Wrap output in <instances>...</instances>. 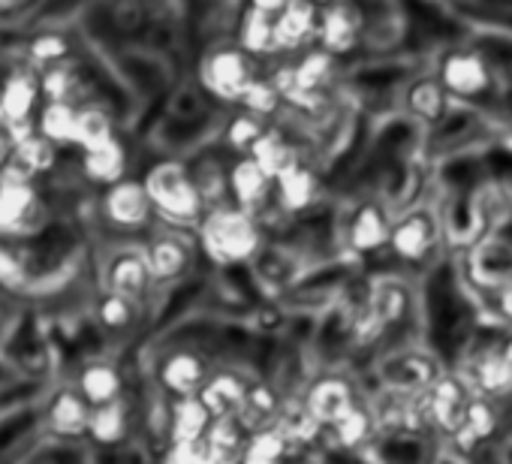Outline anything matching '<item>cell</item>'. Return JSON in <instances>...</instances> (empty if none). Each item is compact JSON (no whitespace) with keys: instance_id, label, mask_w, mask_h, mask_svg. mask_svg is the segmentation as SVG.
<instances>
[{"instance_id":"6da1fadb","label":"cell","mask_w":512,"mask_h":464,"mask_svg":"<svg viewBox=\"0 0 512 464\" xmlns=\"http://www.w3.org/2000/svg\"><path fill=\"white\" fill-rule=\"evenodd\" d=\"M202 254L214 266H244L263 248L260 223L238 205H211L196 226Z\"/></svg>"},{"instance_id":"7a4b0ae2","label":"cell","mask_w":512,"mask_h":464,"mask_svg":"<svg viewBox=\"0 0 512 464\" xmlns=\"http://www.w3.org/2000/svg\"><path fill=\"white\" fill-rule=\"evenodd\" d=\"M154 214L172 226H199L208 202L199 190L196 175L181 160H157L142 175Z\"/></svg>"},{"instance_id":"3957f363","label":"cell","mask_w":512,"mask_h":464,"mask_svg":"<svg viewBox=\"0 0 512 464\" xmlns=\"http://www.w3.org/2000/svg\"><path fill=\"white\" fill-rule=\"evenodd\" d=\"M52 223V205L43 193V184L0 178V239L28 242Z\"/></svg>"},{"instance_id":"277c9868","label":"cell","mask_w":512,"mask_h":464,"mask_svg":"<svg viewBox=\"0 0 512 464\" xmlns=\"http://www.w3.org/2000/svg\"><path fill=\"white\" fill-rule=\"evenodd\" d=\"M43 103V79L22 58L0 73V127L10 130L13 139L34 133Z\"/></svg>"},{"instance_id":"5b68a950","label":"cell","mask_w":512,"mask_h":464,"mask_svg":"<svg viewBox=\"0 0 512 464\" xmlns=\"http://www.w3.org/2000/svg\"><path fill=\"white\" fill-rule=\"evenodd\" d=\"M446 371L440 368V362L419 347H401L392 350L380 359L377 365V377L386 395L395 398H425L428 389L443 377Z\"/></svg>"},{"instance_id":"8992f818","label":"cell","mask_w":512,"mask_h":464,"mask_svg":"<svg viewBox=\"0 0 512 464\" xmlns=\"http://www.w3.org/2000/svg\"><path fill=\"white\" fill-rule=\"evenodd\" d=\"M260 79L256 76V58H250L244 49L235 46H214L199 61V82L202 88L223 100V103H241L244 91Z\"/></svg>"},{"instance_id":"52a82bcc","label":"cell","mask_w":512,"mask_h":464,"mask_svg":"<svg viewBox=\"0 0 512 464\" xmlns=\"http://www.w3.org/2000/svg\"><path fill=\"white\" fill-rule=\"evenodd\" d=\"M97 217L109 232H115V236H139V232L151 226L157 214H154V205L148 199L142 178H127L109 190H100Z\"/></svg>"},{"instance_id":"ba28073f","label":"cell","mask_w":512,"mask_h":464,"mask_svg":"<svg viewBox=\"0 0 512 464\" xmlns=\"http://www.w3.org/2000/svg\"><path fill=\"white\" fill-rule=\"evenodd\" d=\"M91 416L94 407L82 398V392L70 380L55 383L43 398V428L52 443L85 446L91 431Z\"/></svg>"},{"instance_id":"9c48e42d","label":"cell","mask_w":512,"mask_h":464,"mask_svg":"<svg viewBox=\"0 0 512 464\" xmlns=\"http://www.w3.org/2000/svg\"><path fill=\"white\" fill-rule=\"evenodd\" d=\"M434 76L440 79V85L446 88V94L452 100H479L494 88L491 64L476 49H449V52H443L440 61H437Z\"/></svg>"},{"instance_id":"30bf717a","label":"cell","mask_w":512,"mask_h":464,"mask_svg":"<svg viewBox=\"0 0 512 464\" xmlns=\"http://www.w3.org/2000/svg\"><path fill=\"white\" fill-rule=\"evenodd\" d=\"M46 440L49 437L43 428V398L0 416V464L28 461Z\"/></svg>"},{"instance_id":"8fae6325","label":"cell","mask_w":512,"mask_h":464,"mask_svg":"<svg viewBox=\"0 0 512 464\" xmlns=\"http://www.w3.org/2000/svg\"><path fill=\"white\" fill-rule=\"evenodd\" d=\"M440 245V220L428 208H410L395 217L392 236H389V251L410 266L425 263Z\"/></svg>"},{"instance_id":"7c38bea8","label":"cell","mask_w":512,"mask_h":464,"mask_svg":"<svg viewBox=\"0 0 512 464\" xmlns=\"http://www.w3.org/2000/svg\"><path fill=\"white\" fill-rule=\"evenodd\" d=\"M100 278H103V290L118 293L124 299H133L139 305L154 290L151 266H148V257H145L142 245H121V248H115L103 260V275Z\"/></svg>"},{"instance_id":"4fadbf2b","label":"cell","mask_w":512,"mask_h":464,"mask_svg":"<svg viewBox=\"0 0 512 464\" xmlns=\"http://www.w3.org/2000/svg\"><path fill=\"white\" fill-rule=\"evenodd\" d=\"M79 37H76V25H34L25 37L22 46V61L28 67H34L40 76L79 61Z\"/></svg>"},{"instance_id":"5bb4252c","label":"cell","mask_w":512,"mask_h":464,"mask_svg":"<svg viewBox=\"0 0 512 464\" xmlns=\"http://www.w3.org/2000/svg\"><path fill=\"white\" fill-rule=\"evenodd\" d=\"M208 377H211V371H208L205 356L196 353V350H190V347L166 350V353L157 359V368H154L157 386H160L172 401H175V398H193V395H199Z\"/></svg>"},{"instance_id":"9a60e30c","label":"cell","mask_w":512,"mask_h":464,"mask_svg":"<svg viewBox=\"0 0 512 464\" xmlns=\"http://www.w3.org/2000/svg\"><path fill=\"white\" fill-rule=\"evenodd\" d=\"M359 401L362 398H359V392H356L350 377H344V374H320L308 386L302 407L308 410V416L320 428H335Z\"/></svg>"},{"instance_id":"2e32d148","label":"cell","mask_w":512,"mask_h":464,"mask_svg":"<svg viewBox=\"0 0 512 464\" xmlns=\"http://www.w3.org/2000/svg\"><path fill=\"white\" fill-rule=\"evenodd\" d=\"M392 223L395 217L386 211L383 202L377 199H362L344 223V242L353 254L371 257L383 248H389V236H392Z\"/></svg>"},{"instance_id":"e0dca14e","label":"cell","mask_w":512,"mask_h":464,"mask_svg":"<svg viewBox=\"0 0 512 464\" xmlns=\"http://www.w3.org/2000/svg\"><path fill=\"white\" fill-rule=\"evenodd\" d=\"M413 305H416L413 287L395 275H386L371 284L362 314L374 329H395L413 317Z\"/></svg>"},{"instance_id":"ac0fdd59","label":"cell","mask_w":512,"mask_h":464,"mask_svg":"<svg viewBox=\"0 0 512 464\" xmlns=\"http://www.w3.org/2000/svg\"><path fill=\"white\" fill-rule=\"evenodd\" d=\"M70 383L82 392V398L97 410L106 404H115L121 398H127V380L124 371L115 359L109 356H88L79 362V368L73 371Z\"/></svg>"},{"instance_id":"d6986e66","label":"cell","mask_w":512,"mask_h":464,"mask_svg":"<svg viewBox=\"0 0 512 464\" xmlns=\"http://www.w3.org/2000/svg\"><path fill=\"white\" fill-rule=\"evenodd\" d=\"M470 398H473V392H470V383L467 380H461L455 374H443L428 389V395L422 398L425 422L434 425V428H440V431H446V434H458Z\"/></svg>"},{"instance_id":"ffe728a7","label":"cell","mask_w":512,"mask_h":464,"mask_svg":"<svg viewBox=\"0 0 512 464\" xmlns=\"http://www.w3.org/2000/svg\"><path fill=\"white\" fill-rule=\"evenodd\" d=\"M142 248H145V257H148V266H151L154 287L181 281L193 266V245L178 229L154 232V236Z\"/></svg>"},{"instance_id":"44dd1931","label":"cell","mask_w":512,"mask_h":464,"mask_svg":"<svg viewBox=\"0 0 512 464\" xmlns=\"http://www.w3.org/2000/svg\"><path fill=\"white\" fill-rule=\"evenodd\" d=\"M317 25H320V7L293 0L281 4L275 16V49L284 55H305L317 46Z\"/></svg>"},{"instance_id":"7402d4cb","label":"cell","mask_w":512,"mask_h":464,"mask_svg":"<svg viewBox=\"0 0 512 464\" xmlns=\"http://www.w3.org/2000/svg\"><path fill=\"white\" fill-rule=\"evenodd\" d=\"M362 13L350 4H329V7H320V25H317V46L314 49H323L326 55L338 58V55H347L359 46L362 40Z\"/></svg>"},{"instance_id":"603a6c76","label":"cell","mask_w":512,"mask_h":464,"mask_svg":"<svg viewBox=\"0 0 512 464\" xmlns=\"http://www.w3.org/2000/svg\"><path fill=\"white\" fill-rule=\"evenodd\" d=\"M79 175L85 178V184H91L97 190H109V187L127 181L130 178V151H127L124 139L118 136L109 145L79 154Z\"/></svg>"},{"instance_id":"cb8c5ba5","label":"cell","mask_w":512,"mask_h":464,"mask_svg":"<svg viewBox=\"0 0 512 464\" xmlns=\"http://www.w3.org/2000/svg\"><path fill=\"white\" fill-rule=\"evenodd\" d=\"M61 163V148H55L52 142H46L40 133H28L22 139H16V151L13 160L7 166V178H19V181H34L43 184V178H49Z\"/></svg>"},{"instance_id":"d4e9b609","label":"cell","mask_w":512,"mask_h":464,"mask_svg":"<svg viewBox=\"0 0 512 464\" xmlns=\"http://www.w3.org/2000/svg\"><path fill=\"white\" fill-rule=\"evenodd\" d=\"M226 190L232 193V205L253 214L269 199V193L275 190V181L250 157H235V163L226 172Z\"/></svg>"},{"instance_id":"484cf974","label":"cell","mask_w":512,"mask_h":464,"mask_svg":"<svg viewBox=\"0 0 512 464\" xmlns=\"http://www.w3.org/2000/svg\"><path fill=\"white\" fill-rule=\"evenodd\" d=\"M247 389H250V383L238 371L220 368V371H211V377L205 380V386L199 392V401L208 407V413L214 419L241 416L244 401H247Z\"/></svg>"},{"instance_id":"4316f807","label":"cell","mask_w":512,"mask_h":464,"mask_svg":"<svg viewBox=\"0 0 512 464\" xmlns=\"http://www.w3.org/2000/svg\"><path fill=\"white\" fill-rule=\"evenodd\" d=\"M133 431V410L130 401L121 398L115 404L97 407L91 416V431H88V446L94 452H115L130 440Z\"/></svg>"},{"instance_id":"83f0119b","label":"cell","mask_w":512,"mask_h":464,"mask_svg":"<svg viewBox=\"0 0 512 464\" xmlns=\"http://www.w3.org/2000/svg\"><path fill=\"white\" fill-rule=\"evenodd\" d=\"M281 4H253L244 10L238 25V49H244L250 58L275 55V16Z\"/></svg>"},{"instance_id":"f1b7e54d","label":"cell","mask_w":512,"mask_h":464,"mask_svg":"<svg viewBox=\"0 0 512 464\" xmlns=\"http://www.w3.org/2000/svg\"><path fill=\"white\" fill-rule=\"evenodd\" d=\"M211 422H214V416L199 401V395H193V398H175L169 404L166 443H202L205 434H208V428H211Z\"/></svg>"},{"instance_id":"f546056e","label":"cell","mask_w":512,"mask_h":464,"mask_svg":"<svg viewBox=\"0 0 512 464\" xmlns=\"http://www.w3.org/2000/svg\"><path fill=\"white\" fill-rule=\"evenodd\" d=\"M449 103H452V97L446 94V88L440 85V79L434 73L413 79L404 91L407 115L422 124H440L449 112Z\"/></svg>"},{"instance_id":"4dcf8cb0","label":"cell","mask_w":512,"mask_h":464,"mask_svg":"<svg viewBox=\"0 0 512 464\" xmlns=\"http://www.w3.org/2000/svg\"><path fill=\"white\" fill-rule=\"evenodd\" d=\"M470 269L488 293L512 284V242L503 239L482 242L470 257Z\"/></svg>"},{"instance_id":"1f68e13d","label":"cell","mask_w":512,"mask_h":464,"mask_svg":"<svg viewBox=\"0 0 512 464\" xmlns=\"http://www.w3.org/2000/svg\"><path fill=\"white\" fill-rule=\"evenodd\" d=\"M470 389H473V395H482V398H491V401H500L503 395L512 392V368L506 365L500 347L482 350L473 359V365H470Z\"/></svg>"},{"instance_id":"d6a6232c","label":"cell","mask_w":512,"mask_h":464,"mask_svg":"<svg viewBox=\"0 0 512 464\" xmlns=\"http://www.w3.org/2000/svg\"><path fill=\"white\" fill-rule=\"evenodd\" d=\"M142 317V305L133 299H124L118 293L100 290L97 302H94V323L103 335L109 338H124L139 326Z\"/></svg>"},{"instance_id":"836d02e7","label":"cell","mask_w":512,"mask_h":464,"mask_svg":"<svg viewBox=\"0 0 512 464\" xmlns=\"http://www.w3.org/2000/svg\"><path fill=\"white\" fill-rule=\"evenodd\" d=\"M317 175L314 169H308L302 160L293 163L278 181H275V196H278V205L287 211V214H299V211H308L314 202H317Z\"/></svg>"},{"instance_id":"e575fe53","label":"cell","mask_w":512,"mask_h":464,"mask_svg":"<svg viewBox=\"0 0 512 464\" xmlns=\"http://www.w3.org/2000/svg\"><path fill=\"white\" fill-rule=\"evenodd\" d=\"M76 124H79V106L76 103L46 100L40 115H37L34 133H40L55 148L67 151V148H76Z\"/></svg>"},{"instance_id":"d590c367","label":"cell","mask_w":512,"mask_h":464,"mask_svg":"<svg viewBox=\"0 0 512 464\" xmlns=\"http://www.w3.org/2000/svg\"><path fill=\"white\" fill-rule=\"evenodd\" d=\"M118 139V121L106 103H85L79 106V124H76V151H94L100 145H109Z\"/></svg>"},{"instance_id":"8d00e7d4","label":"cell","mask_w":512,"mask_h":464,"mask_svg":"<svg viewBox=\"0 0 512 464\" xmlns=\"http://www.w3.org/2000/svg\"><path fill=\"white\" fill-rule=\"evenodd\" d=\"M247 428L238 416H226V419H214L208 434H205V449L211 455L214 464H241L244 446H247Z\"/></svg>"},{"instance_id":"74e56055","label":"cell","mask_w":512,"mask_h":464,"mask_svg":"<svg viewBox=\"0 0 512 464\" xmlns=\"http://www.w3.org/2000/svg\"><path fill=\"white\" fill-rule=\"evenodd\" d=\"M0 290H4L10 299H16L19 305L31 302L34 278H31V269H28V260H25L19 242L0 239Z\"/></svg>"},{"instance_id":"f35d334b","label":"cell","mask_w":512,"mask_h":464,"mask_svg":"<svg viewBox=\"0 0 512 464\" xmlns=\"http://www.w3.org/2000/svg\"><path fill=\"white\" fill-rule=\"evenodd\" d=\"M256 166H260L272 181H278L293 163H299V157H296V148L290 145V139L281 133V130H275V127H269L266 133H263V139L256 142L253 148H250V154H247Z\"/></svg>"},{"instance_id":"ab89813d","label":"cell","mask_w":512,"mask_h":464,"mask_svg":"<svg viewBox=\"0 0 512 464\" xmlns=\"http://www.w3.org/2000/svg\"><path fill=\"white\" fill-rule=\"evenodd\" d=\"M290 449H293V443L284 437V431L278 425L260 428V431H253L247 437L241 464H284Z\"/></svg>"},{"instance_id":"60d3db41","label":"cell","mask_w":512,"mask_h":464,"mask_svg":"<svg viewBox=\"0 0 512 464\" xmlns=\"http://www.w3.org/2000/svg\"><path fill=\"white\" fill-rule=\"evenodd\" d=\"M377 413L365 404V401H359L335 428H332V434H335V440L344 446V449H359V446H365L374 434H377Z\"/></svg>"},{"instance_id":"b9f144b4","label":"cell","mask_w":512,"mask_h":464,"mask_svg":"<svg viewBox=\"0 0 512 464\" xmlns=\"http://www.w3.org/2000/svg\"><path fill=\"white\" fill-rule=\"evenodd\" d=\"M497 422H500L497 401L482 398V395H473L470 404H467L461 431H458L455 437H458V440L464 437V440H470V443H482V440H488V437L497 431Z\"/></svg>"},{"instance_id":"7bdbcfd3","label":"cell","mask_w":512,"mask_h":464,"mask_svg":"<svg viewBox=\"0 0 512 464\" xmlns=\"http://www.w3.org/2000/svg\"><path fill=\"white\" fill-rule=\"evenodd\" d=\"M269 130V124L263 118H256L250 112H238L235 118H229V124L223 127V142L238 154V157H247L250 148L263 139V133Z\"/></svg>"},{"instance_id":"ee69618b","label":"cell","mask_w":512,"mask_h":464,"mask_svg":"<svg viewBox=\"0 0 512 464\" xmlns=\"http://www.w3.org/2000/svg\"><path fill=\"white\" fill-rule=\"evenodd\" d=\"M281 106H284V94H281L275 79H256L241 97V112H250V115L263 118V121L278 115Z\"/></svg>"},{"instance_id":"f6af8a7d","label":"cell","mask_w":512,"mask_h":464,"mask_svg":"<svg viewBox=\"0 0 512 464\" xmlns=\"http://www.w3.org/2000/svg\"><path fill=\"white\" fill-rule=\"evenodd\" d=\"M85 455H88L85 446H70V443H52V440H46V443H43L28 461H22V464H91Z\"/></svg>"},{"instance_id":"bcb514c9","label":"cell","mask_w":512,"mask_h":464,"mask_svg":"<svg viewBox=\"0 0 512 464\" xmlns=\"http://www.w3.org/2000/svg\"><path fill=\"white\" fill-rule=\"evenodd\" d=\"M160 464H214L205 443H166Z\"/></svg>"},{"instance_id":"7dc6e473","label":"cell","mask_w":512,"mask_h":464,"mask_svg":"<svg viewBox=\"0 0 512 464\" xmlns=\"http://www.w3.org/2000/svg\"><path fill=\"white\" fill-rule=\"evenodd\" d=\"M22 383H28V377L22 374V368L7 356V350L0 347V395H7L13 389H19Z\"/></svg>"},{"instance_id":"c3c4849f","label":"cell","mask_w":512,"mask_h":464,"mask_svg":"<svg viewBox=\"0 0 512 464\" xmlns=\"http://www.w3.org/2000/svg\"><path fill=\"white\" fill-rule=\"evenodd\" d=\"M491 308H494V314L503 323L512 326V284H506V287H500V290L491 293Z\"/></svg>"},{"instance_id":"681fc988","label":"cell","mask_w":512,"mask_h":464,"mask_svg":"<svg viewBox=\"0 0 512 464\" xmlns=\"http://www.w3.org/2000/svg\"><path fill=\"white\" fill-rule=\"evenodd\" d=\"M13 151H16V139H13V133L0 127V175L7 172V166H10V160H13Z\"/></svg>"},{"instance_id":"f907efd6","label":"cell","mask_w":512,"mask_h":464,"mask_svg":"<svg viewBox=\"0 0 512 464\" xmlns=\"http://www.w3.org/2000/svg\"><path fill=\"white\" fill-rule=\"evenodd\" d=\"M22 311V305L16 299H10L4 290H0V320H13Z\"/></svg>"},{"instance_id":"816d5d0a","label":"cell","mask_w":512,"mask_h":464,"mask_svg":"<svg viewBox=\"0 0 512 464\" xmlns=\"http://www.w3.org/2000/svg\"><path fill=\"white\" fill-rule=\"evenodd\" d=\"M500 353H503V359H506V365L512 368V335L500 344Z\"/></svg>"},{"instance_id":"f5cc1de1","label":"cell","mask_w":512,"mask_h":464,"mask_svg":"<svg viewBox=\"0 0 512 464\" xmlns=\"http://www.w3.org/2000/svg\"><path fill=\"white\" fill-rule=\"evenodd\" d=\"M503 199H506V205H509V211H512V178H509L506 187H503Z\"/></svg>"}]
</instances>
